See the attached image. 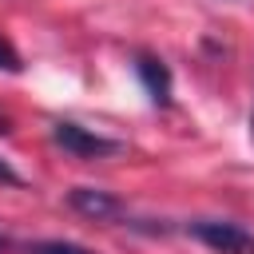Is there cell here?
<instances>
[{
  "mask_svg": "<svg viewBox=\"0 0 254 254\" xmlns=\"http://www.w3.org/2000/svg\"><path fill=\"white\" fill-rule=\"evenodd\" d=\"M52 139H56V147H64V151L75 155V159H111V155L123 151L119 139H107V135H99V131H91V127L71 123V119H60V123L52 127Z\"/></svg>",
  "mask_w": 254,
  "mask_h": 254,
  "instance_id": "obj_1",
  "label": "cell"
},
{
  "mask_svg": "<svg viewBox=\"0 0 254 254\" xmlns=\"http://www.w3.org/2000/svg\"><path fill=\"white\" fill-rule=\"evenodd\" d=\"M202 246H210L214 254H254V234L238 222H226V218H198L187 226Z\"/></svg>",
  "mask_w": 254,
  "mask_h": 254,
  "instance_id": "obj_2",
  "label": "cell"
},
{
  "mask_svg": "<svg viewBox=\"0 0 254 254\" xmlns=\"http://www.w3.org/2000/svg\"><path fill=\"white\" fill-rule=\"evenodd\" d=\"M135 75H139V83H143V91H147V99L155 107H167L171 103V67L159 56L139 52L135 56Z\"/></svg>",
  "mask_w": 254,
  "mask_h": 254,
  "instance_id": "obj_3",
  "label": "cell"
},
{
  "mask_svg": "<svg viewBox=\"0 0 254 254\" xmlns=\"http://www.w3.org/2000/svg\"><path fill=\"white\" fill-rule=\"evenodd\" d=\"M67 202H71V210H79L83 218H95V222H107V218L123 214V202L115 194H107V190H95V187L67 190Z\"/></svg>",
  "mask_w": 254,
  "mask_h": 254,
  "instance_id": "obj_4",
  "label": "cell"
},
{
  "mask_svg": "<svg viewBox=\"0 0 254 254\" xmlns=\"http://www.w3.org/2000/svg\"><path fill=\"white\" fill-rule=\"evenodd\" d=\"M28 254H95V250H87L79 242H36V246H28Z\"/></svg>",
  "mask_w": 254,
  "mask_h": 254,
  "instance_id": "obj_5",
  "label": "cell"
},
{
  "mask_svg": "<svg viewBox=\"0 0 254 254\" xmlns=\"http://www.w3.org/2000/svg\"><path fill=\"white\" fill-rule=\"evenodd\" d=\"M24 64H20V52L12 48V40L8 36H0V71H20Z\"/></svg>",
  "mask_w": 254,
  "mask_h": 254,
  "instance_id": "obj_6",
  "label": "cell"
},
{
  "mask_svg": "<svg viewBox=\"0 0 254 254\" xmlns=\"http://www.w3.org/2000/svg\"><path fill=\"white\" fill-rule=\"evenodd\" d=\"M0 183H8V187H20V175H16V171H12L4 159H0Z\"/></svg>",
  "mask_w": 254,
  "mask_h": 254,
  "instance_id": "obj_7",
  "label": "cell"
},
{
  "mask_svg": "<svg viewBox=\"0 0 254 254\" xmlns=\"http://www.w3.org/2000/svg\"><path fill=\"white\" fill-rule=\"evenodd\" d=\"M4 131H12V127H8V119H4V115H0V135H4Z\"/></svg>",
  "mask_w": 254,
  "mask_h": 254,
  "instance_id": "obj_8",
  "label": "cell"
},
{
  "mask_svg": "<svg viewBox=\"0 0 254 254\" xmlns=\"http://www.w3.org/2000/svg\"><path fill=\"white\" fill-rule=\"evenodd\" d=\"M8 246H12V242H8V238H4V234H0V250H8Z\"/></svg>",
  "mask_w": 254,
  "mask_h": 254,
  "instance_id": "obj_9",
  "label": "cell"
},
{
  "mask_svg": "<svg viewBox=\"0 0 254 254\" xmlns=\"http://www.w3.org/2000/svg\"><path fill=\"white\" fill-rule=\"evenodd\" d=\"M250 139H254V111H250Z\"/></svg>",
  "mask_w": 254,
  "mask_h": 254,
  "instance_id": "obj_10",
  "label": "cell"
}]
</instances>
